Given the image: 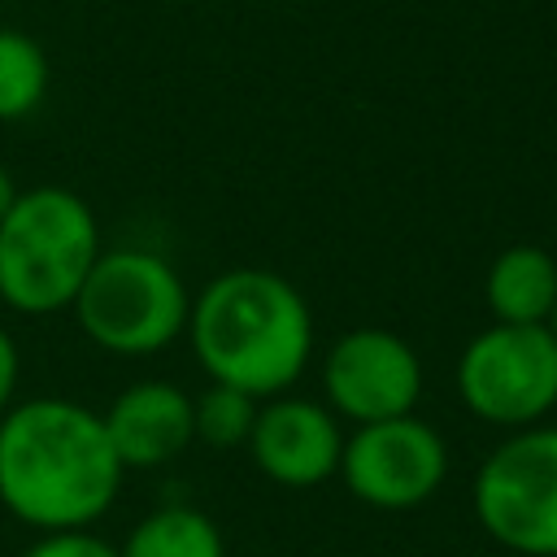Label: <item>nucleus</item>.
<instances>
[{
    "label": "nucleus",
    "instance_id": "dca6fc26",
    "mask_svg": "<svg viewBox=\"0 0 557 557\" xmlns=\"http://www.w3.org/2000/svg\"><path fill=\"white\" fill-rule=\"evenodd\" d=\"M17 379H22V357H17L13 335L0 326V418L9 413V405L17 396Z\"/></svg>",
    "mask_w": 557,
    "mask_h": 557
},
{
    "label": "nucleus",
    "instance_id": "f257e3e1",
    "mask_svg": "<svg viewBox=\"0 0 557 557\" xmlns=\"http://www.w3.org/2000/svg\"><path fill=\"white\" fill-rule=\"evenodd\" d=\"M122 474L104 418L78 400L30 396L0 418V505L39 535L104 518Z\"/></svg>",
    "mask_w": 557,
    "mask_h": 557
},
{
    "label": "nucleus",
    "instance_id": "f8f14e48",
    "mask_svg": "<svg viewBox=\"0 0 557 557\" xmlns=\"http://www.w3.org/2000/svg\"><path fill=\"white\" fill-rule=\"evenodd\" d=\"M117 557H226V540L205 509L161 505L131 527Z\"/></svg>",
    "mask_w": 557,
    "mask_h": 557
},
{
    "label": "nucleus",
    "instance_id": "f3484780",
    "mask_svg": "<svg viewBox=\"0 0 557 557\" xmlns=\"http://www.w3.org/2000/svg\"><path fill=\"white\" fill-rule=\"evenodd\" d=\"M17 191H22V187H17V178H13V174H9V165L0 161V222H4V213L13 209Z\"/></svg>",
    "mask_w": 557,
    "mask_h": 557
},
{
    "label": "nucleus",
    "instance_id": "7ed1b4c3",
    "mask_svg": "<svg viewBox=\"0 0 557 557\" xmlns=\"http://www.w3.org/2000/svg\"><path fill=\"white\" fill-rule=\"evenodd\" d=\"M100 252V222L78 191L26 187L0 222V300L30 318L70 309Z\"/></svg>",
    "mask_w": 557,
    "mask_h": 557
},
{
    "label": "nucleus",
    "instance_id": "f03ea898",
    "mask_svg": "<svg viewBox=\"0 0 557 557\" xmlns=\"http://www.w3.org/2000/svg\"><path fill=\"white\" fill-rule=\"evenodd\" d=\"M187 339L209 383L270 400L305 374L313 357V313L283 274L235 265L196 292Z\"/></svg>",
    "mask_w": 557,
    "mask_h": 557
},
{
    "label": "nucleus",
    "instance_id": "39448f33",
    "mask_svg": "<svg viewBox=\"0 0 557 557\" xmlns=\"http://www.w3.org/2000/svg\"><path fill=\"white\" fill-rule=\"evenodd\" d=\"M470 505L479 527L518 557H557V426L509 431L479 466Z\"/></svg>",
    "mask_w": 557,
    "mask_h": 557
},
{
    "label": "nucleus",
    "instance_id": "423d86ee",
    "mask_svg": "<svg viewBox=\"0 0 557 557\" xmlns=\"http://www.w3.org/2000/svg\"><path fill=\"white\" fill-rule=\"evenodd\" d=\"M461 405L500 431H522L557 409V335L548 326L492 322L457 357Z\"/></svg>",
    "mask_w": 557,
    "mask_h": 557
},
{
    "label": "nucleus",
    "instance_id": "1a4fd4ad",
    "mask_svg": "<svg viewBox=\"0 0 557 557\" xmlns=\"http://www.w3.org/2000/svg\"><path fill=\"white\" fill-rule=\"evenodd\" d=\"M252 466L278 487H318L339 474L344 457V426L326 409V400L309 396H270L257 409L248 435Z\"/></svg>",
    "mask_w": 557,
    "mask_h": 557
},
{
    "label": "nucleus",
    "instance_id": "9b49d317",
    "mask_svg": "<svg viewBox=\"0 0 557 557\" xmlns=\"http://www.w3.org/2000/svg\"><path fill=\"white\" fill-rule=\"evenodd\" d=\"M483 305L492 322L544 326L557 305V261L540 244H509L483 274Z\"/></svg>",
    "mask_w": 557,
    "mask_h": 557
},
{
    "label": "nucleus",
    "instance_id": "9d476101",
    "mask_svg": "<svg viewBox=\"0 0 557 557\" xmlns=\"http://www.w3.org/2000/svg\"><path fill=\"white\" fill-rule=\"evenodd\" d=\"M109 444L126 470H157L196 440V405L170 379H139L100 413Z\"/></svg>",
    "mask_w": 557,
    "mask_h": 557
},
{
    "label": "nucleus",
    "instance_id": "a211bd4d",
    "mask_svg": "<svg viewBox=\"0 0 557 557\" xmlns=\"http://www.w3.org/2000/svg\"><path fill=\"white\" fill-rule=\"evenodd\" d=\"M544 326H548V331L557 335V305H553V313H548V322H544Z\"/></svg>",
    "mask_w": 557,
    "mask_h": 557
},
{
    "label": "nucleus",
    "instance_id": "2eb2a0df",
    "mask_svg": "<svg viewBox=\"0 0 557 557\" xmlns=\"http://www.w3.org/2000/svg\"><path fill=\"white\" fill-rule=\"evenodd\" d=\"M22 557H117V548L91 527H78V531H44Z\"/></svg>",
    "mask_w": 557,
    "mask_h": 557
},
{
    "label": "nucleus",
    "instance_id": "4468645a",
    "mask_svg": "<svg viewBox=\"0 0 557 557\" xmlns=\"http://www.w3.org/2000/svg\"><path fill=\"white\" fill-rule=\"evenodd\" d=\"M196 405V440L226 453V448H248V435H252V422H257V409L261 400L239 392V387H226V383H209L200 396H191Z\"/></svg>",
    "mask_w": 557,
    "mask_h": 557
},
{
    "label": "nucleus",
    "instance_id": "ddd939ff",
    "mask_svg": "<svg viewBox=\"0 0 557 557\" xmlns=\"http://www.w3.org/2000/svg\"><path fill=\"white\" fill-rule=\"evenodd\" d=\"M48 52L26 30H0V122H17L48 96Z\"/></svg>",
    "mask_w": 557,
    "mask_h": 557
},
{
    "label": "nucleus",
    "instance_id": "6e6552de",
    "mask_svg": "<svg viewBox=\"0 0 557 557\" xmlns=\"http://www.w3.org/2000/svg\"><path fill=\"white\" fill-rule=\"evenodd\" d=\"M326 409L352 426L413 413L422 396V361L413 344L387 326L344 331L322 361Z\"/></svg>",
    "mask_w": 557,
    "mask_h": 557
},
{
    "label": "nucleus",
    "instance_id": "20e7f679",
    "mask_svg": "<svg viewBox=\"0 0 557 557\" xmlns=\"http://www.w3.org/2000/svg\"><path fill=\"white\" fill-rule=\"evenodd\" d=\"M78 331L113 357H152L187 335L191 292L152 248H104L70 305Z\"/></svg>",
    "mask_w": 557,
    "mask_h": 557
},
{
    "label": "nucleus",
    "instance_id": "0eeeda50",
    "mask_svg": "<svg viewBox=\"0 0 557 557\" xmlns=\"http://www.w3.org/2000/svg\"><path fill=\"white\" fill-rule=\"evenodd\" d=\"M339 479L370 509H418L448 479V444L418 413L366 422L344 435Z\"/></svg>",
    "mask_w": 557,
    "mask_h": 557
}]
</instances>
